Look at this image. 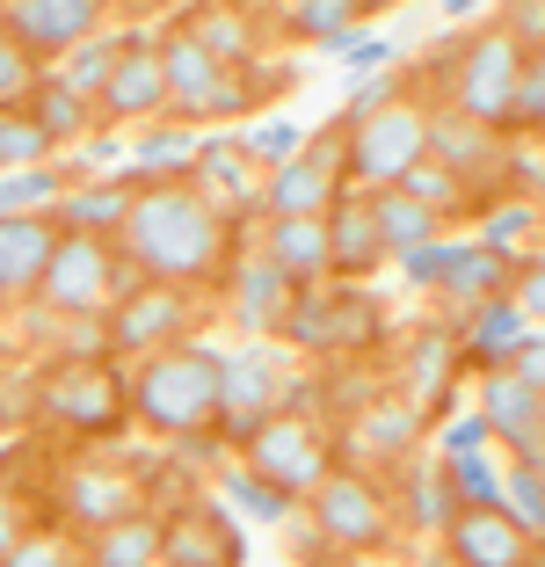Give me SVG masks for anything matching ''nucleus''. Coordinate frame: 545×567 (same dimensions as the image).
<instances>
[{
    "mask_svg": "<svg viewBox=\"0 0 545 567\" xmlns=\"http://www.w3.org/2000/svg\"><path fill=\"white\" fill-rule=\"evenodd\" d=\"M116 248L132 255L138 277L204 291V284L226 277V262H233V212L212 204L189 175H175V183H138V204H132V218H124Z\"/></svg>",
    "mask_w": 545,
    "mask_h": 567,
    "instance_id": "nucleus-1",
    "label": "nucleus"
},
{
    "mask_svg": "<svg viewBox=\"0 0 545 567\" xmlns=\"http://www.w3.org/2000/svg\"><path fill=\"white\" fill-rule=\"evenodd\" d=\"M218 371L226 350L212 342H175V350H153L132 364V422L161 444L218 430Z\"/></svg>",
    "mask_w": 545,
    "mask_h": 567,
    "instance_id": "nucleus-2",
    "label": "nucleus"
},
{
    "mask_svg": "<svg viewBox=\"0 0 545 567\" xmlns=\"http://www.w3.org/2000/svg\"><path fill=\"white\" fill-rule=\"evenodd\" d=\"M138 284V269H132V255L116 248V240H102V234H73L66 226V240H59V255H51V269H44V291H37V306L44 313H59V320H110V306L124 299Z\"/></svg>",
    "mask_w": 545,
    "mask_h": 567,
    "instance_id": "nucleus-3",
    "label": "nucleus"
},
{
    "mask_svg": "<svg viewBox=\"0 0 545 567\" xmlns=\"http://www.w3.org/2000/svg\"><path fill=\"white\" fill-rule=\"evenodd\" d=\"M524 59L531 51L516 44L502 22H487L480 37L459 44V66H451V102H459L465 117L495 124V132L516 138V95H524Z\"/></svg>",
    "mask_w": 545,
    "mask_h": 567,
    "instance_id": "nucleus-4",
    "label": "nucleus"
},
{
    "mask_svg": "<svg viewBox=\"0 0 545 567\" xmlns=\"http://www.w3.org/2000/svg\"><path fill=\"white\" fill-rule=\"evenodd\" d=\"M349 117H335L328 132H313L284 167L263 175V218H306V212H335L349 197Z\"/></svg>",
    "mask_w": 545,
    "mask_h": 567,
    "instance_id": "nucleus-5",
    "label": "nucleus"
},
{
    "mask_svg": "<svg viewBox=\"0 0 545 567\" xmlns=\"http://www.w3.org/2000/svg\"><path fill=\"white\" fill-rule=\"evenodd\" d=\"M240 466H255L263 481L291 487L298 502H313L320 481H328L342 458H335V436H328V422H320V415H291V408H277V415L240 444Z\"/></svg>",
    "mask_w": 545,
    "mask_h": 567,
    "instance_id": "nucleus-6",
    "label": "nucleus"
},
{
    "mask_svg": "<svg viewBox=\"0 0 545 567\" xmlns=\"http://www.w3.org/2000/svg\"><path fill=\"white\" fill-rule=\"evenodd\" d=\"M422 153H430V102L422 95H400L371 117H349V183L357 189H393Z\"/></svg>",
    "mask_w": 545,
    "mask_h": 567,
    "instance_id": "nucleus-7",
    "label": "nucleus"
},
{
    "mask_svg": "<svg viewBox=\"0 0 545 567\" xmlns=\"http://www.w3.org/2000/svg\"><path fill=\"white\" fill-rule=\"evenodd\" d=\"M306 509H313L320 532L335 538V553H393V538H400L393 495H385L363 466H335Z\"/></svg>",
    "mask_w": 545,
    "mask_h": 567,
    "instance_id": "nucleus-8",
    "label": "nucleus"
},
{
    "mask_svg": "<svg viewBox=\"0 0 545 567\" xmlns=\"http://www.w3.org/2000/svg\"><path fill=\"white\" fill-rule=\"evenodd\" d=\"M37 415L66 436H110L132 415V379H116V364H59L37 385Z\"/></svg>",
    "mask_w": 545,
    "mask_h": 567,
    "instance_id": "nucleus-9",
    "label": "nucleus"
},
{
    "mask_svg": "<svg viewBox=\"0 0 545 567\" xmlns=\"http://www.w3.org/2000/svg\"><path fill=\"white\" fill-rule=\"evenodd\" d=\"M189 328H197V291H189V284H153V277H138L132 291L110 306V342H116V357H124V364L189 342Z\"/></svg>",
    "mask_w": 545,
    "mask_h": 567,
    "instance_id": "nucleus-10",
    "label": "nucleus"
},
{
    "mask_svg": "<svg viewBox=\"0 0 545 567\" xmlns=\"http://www.w3.org/2000/svg\"><path fill=\"white\" fill-rule=\"evenodd\" d=\"M95 110H102V124H110V132H146V124L175 117L167 66H161V37H146V30L124 37V59H116L110 87L95 95Z\"/></svg>",
    "mask_w": 545,
    "mask_h": 567,
    "instance_id": "nucleus-11",
    "label": "nucleus"
},
{
    "mask_svg": "<svg viewBox=\"0 0 545 567\" xmlns=\"http://www.w3.org/2000/svg\"><path fill=\"white\" fill-rule=\"evenodd\" d=\"M59 517L81 538L110 532L124 517H146V487H138L132 466H110V458H73L66 481H59Z\"/></svg>",
    "mask_w": 545,
    "mask_h": 567,
    "instance_id": "nucleus-12",
    "label": "nucleus"
},
{
    "mask_svg": "<svg viewBox=\"0 0 545 567\" xmlns=\"http://www.w3.org/2000/svg\"><path fill=\"white\" fill-rule=\"evenodd\" d=\"M110 8L116 0H8V37L30 51L37 66H59L88 37L110 30Z\"/></svg>",
    "mask_w": 545,
    "mask_h": 567,
    "instance_id": "nucleus-13",
    "label": "nucleus"
},
{
    "mask_svg": "<svg viewBox=\"0 0 545 567\" xmlns=\"http://www.w3.org/2000/svg\"><path fill=\"white\" fill-rule=\"evenodd\" d=\"M277 408H284V371H277V357H269L263 342L226 350V371H218V436L240 451L269 415H277Z\"/></svg>",
    "mask_w": 545,
    "mask_h": 567,
    "instance_id": "nucleus-14",
    "label": "nucleus"
},
{
    "mask_svg": "<svg viewBox=\"0 0 545 567\" xmlns=\"http://www.w3.org/2000/svg\"><path fill=\"white\" fill-rule=\"evenodd\" d=\"M430 153L444 167H459L465 183H480V197L495 204L502 197V161H510V132H495V124L465 117L459 102H436L430 110Z\"/></svg>",
    "mask_w": 545,
    "mask_h": 567,
    "instance_id": "nucleus-15",
    "label": "nucleus"
},
{
    "mask_svg": "<svg viewBox=\"0 0 545 567\" xmlns=\"http://www.w3.org/2000/svg\"><path fill=\"white\" fill-rule=\"evenodd\" d=\"M167 538H161V567H240L248 560V538H240V517L226 502H182L167 509Z\"/></svg>",
    "mask_w": 545,
    "mask_h": 567,
    "instance_id": "nucleus-16",
    "label": "nucleus"
},
{
    "mask_svg": "<svg viewBox=\"0 0 545 567\" xmlns=\"http://www.w3.org/2000/svg\"><path fill=\"white\" fill-rule=\"evenodd\" d=\"M480 415H487V430H495V444L510 451L516 466H524L531 451L545 444V393L524 379L516 364H495L480 371Z\"/></svg>",
    "mask_w": 545,
    "mask_h": 567,
    "instance_id": "nucleus-17",
    "label": "nucleus"
},
{
    "mask_svg": "<svg viewBox=\"0 0 545 567\" xmlns=\"http://www.w3.org/2000/svg\"><path fill=\"white\" fill-rule=\"evenodd\" d=\"M451 567H538V538L510 517V502L495 509H459V524L444 532Z\"/></svg>",
    "mask_w": 545,
    "mask_h": 567,
    "instance_id": "nucleus-18",
    "label": "nucleus"
},
{
    "mask_svg": "<svg viewBox=\"0 0 545 567\" xmlns=\"http://www.w3.org/2000/svg\"><path fill=\"white\" fill-rule=\"evenodd\" d=\"M66 226L59 212H22V218H0V299L8 306H37L44 291V269L59 255Z\"/></svg>",
    "mask_w": 545,
    "mask_h": 567,
    "instance_id": "nucleus-19",
    "label": "nucleus"
},
{
    "mask_svg": "<svg viewBox=\"0 0 545 567\" xmlns=\"http://www.w3.org/2000/svg\"><path fill=\"white\" fill-rule=\"evenodd\" d=\"M400 524L422 538H444L451 524H459V481H451V458L444 451H414V458H400Z\"/></svg>",
    "mask_w": 545,
    "mask_h": 567,
    "instance_id": "nucleus-20",
    "label": "nucleus"
},
{
    "mask_svg": "<svg viewBox=\"0 0 545 567\" xmlns=\"http://www.w3.org/2000/svg\"><path fill=\"white\" fill-rule=\"evenodd\" d=\"M291 306H298V284L284 277L263 248H255L248 262H233V277H226V313L240 320L248 334H284V328H291Z\"/></svg>",
    "mask_w": 545,
    "mask_h": 567,
    "instance_id": "nucleus-21",
    "label": "nucleus"
},
{
    "mask_svg": "<svg viewBox=\"0 0 545 567\" xmlns=\"http://www.w3.org/2000/svg\"><path fill=\"white\" fill-rule=\"evenodd\" d=\"M263 255L298 284V291H320V284H335V234H328V212L263 218Z\"/></svg>",
    "mask_w": 545,
    "mask_h": 567,
    "instance_id": "nucleus-22",
    "label": "nucleus"
},
{
    "mask_svg": "<svg viewBox=\"0 0 545 567\" xmlns=\"http://www.w3.org/2000/svg\"><path fill=\"white\" fill-rule=\"evenodd\" d=\"M175 22L189 37H204V44H212L233 73H255V66H263V16H255V8H240V0H189Z\"/></svg>",
    "mask_w": 545,
    "mask_h": 567,
    "instance_id": "nucleus-23",
    "label": "nucleus"
},
{
    "mask_svg": "<svg viewBox=\"0 0 545 567\" xmlns=\"http://www.w3.org/2000/svg\"><path fill=\"white\" fill-rule=\"evenodd\" d=\"M328 234H335V284H363L379 262H393L385 226H379V212H371V189H349V197L335 204Z\"/></svg>",
    "mask_w": 545,
    "mask_h": 567,
    "instance_id": "nucleus-24",
    "label": "nucleus"
},
{
    "mask_svg": "<svg viewBox=\"0 0 545 567\" xmlns=\"http://www.w3.org/2000/svg\"><path fill=\"white\" fill-rule=\"evenodd\" d=\"M132 204H138L132 175H73L66 197H59V226L116 240V234H124V218H132Z\"/></svg>",
    "mask_w": 545,
    "mask_h": 567,
    "instance_id": "nucleus-25",
    "label": "nucleus"
},
{
    "mask_svg": "<svg viewBox=\"0 0 545 567\" xmlns=\"http://www.w3.org/2000/svg\"><path fill=\"white\" fill-rule=\"evenodd\" d=\"M459 364H465V342L451 328H422L408 342V357H400V379H408V401L430 415V408H444L451 401V379H459Z\"/></svg>",
    "mask_w": 545,
    "mask_h": 567,
    "instance_id": "nucleus-26",
    "label": "nucleus"
},
{
    "mask_svg": "<svg viewBox=\"0 0 545 567\" xmlns=\"http://www.w3.org/2000/svg\"><path fill=\"white\" fill-rule=\"evenodd\" d=\"M22 102H30V110H37V124H44V132L59 138V153H73L81 138H95V132H102V110H95V102H88V95H81V87H73L59 66H44V73H37V87H30Z\"/></svg>",
    "mask_w": 545,
    "mask_h": 567,
    "instance_id": "nucleus-27",
    "label": "nucleus"
},
{
    "mask_svg": "<svg viewBox=\"0 0 545 567\" xmlns=\"http://www.w3.org/2000/svg\"><path fill=\"white\" fill-rule=\"evenodd\" d=\"M524 334H531V313L516 306V291H502V299H487L480 313H465V320H459V342H465V357H473L480 371L516 364Z\"/></svg>",
    "mask_w": 545,
    "mask_h": 567,
    "instance_id": "nucleus-28",
    "label": "nucleus"
},
{
    "mask_svg": "<svg viewBox=\"0 0 545 567\" xmlns=\"http://www.w3.org/2000/svg\"><path fill=\"white\" fill-rule=\"evenodd\" d=\"M248 167H255V153L240 146V138H204L189 183H197L212 204H226V212H263V189L248 183Z\"/></svg>",
    "mask_w": 545,
    "mask_h": 567,
    "instance_id": "nucleus-29",
    "label": "nucleus"
},
{
    "mask_svg": "<svg viewBox=\"0 0 545 567\" xmlns=\"http://www.w3.org/2000/svg\"><path fill=\"white\" fill-rule=\"evenodd\" d=\"M197 153H204V138L189 132L182 117H161V124H146V132H132V183H175V175H189L197 167Z\"/></svg>",
    "mask_w": 545,
    "mask_h": 567,
    "instance_id": "nucleus-30",
    "label": "nucleus"
},
{
    "mask_svg": "<svg viewBox=\"0 0 545 567\" xmlns=\"http://www.w3.org/2000/svg\"><path fill=\"white\" fill-rule=\"evenodd\" d=\"M502 291H516V262H510V255H495V248H480V240L459 255V269L436 284V299H444L459 320H465V313H480L487 299H502Z\"/></svg>",
    "mask_w": 545,
    "mask_h": 567,
    "instance_id": "nucleus-31",
    "label": "nucleus"
},
{
    "mask_svg": "<svg viewBox=\"0 0 545 567\" xmlns=\"http://www.w3.org/2000/svg\"><path fill=\"white\" fill-rule=\"evenodd\" d=\"M357 444H363V458H385V466L414 458V451H422V408H414L408 393H400V401H363Z\"/></svg>",
    "mask_w": 545,
    "mask_h": 567,
    "instance_id": "nucleus-32",
    "label": "nucleus"
},
{
    "mask_svg": "<svg viewBox=\"0 0 545 567\" xmlns=\"http://www.w3.org/2000/svg\"><path fill=\"white\" fill-rule=\"evenodd\" d=\"M218 502H226L233 517H248V524H291L298 517V495L291 487H277V481H263L255 466H218Z\"/></svg>",
    "mask_w": 545,
    "mask_h": 567,
    "instance_id": "nucleus-33",
    "label": "nucleus"
},
{
    "mask_svg": "<svg viewBox=\"0 0 545 567\" xmlns=\"http://www.w3.org/2000/svg\"><path fill=\"white\" fill-rule=\"evenodd\" d=\"M161 538H167V524L146 509V517H124L110 532L81 538V553H88V567H161Z\"/></svg>",
    "mask_w": 545,
    "mask_h": 567,
    "instance_id": "nucleus-34",
    "label": "nucleus"
},
{
    "mask_svg": "<svg viewBox=\"0 0 545 567\" xmlns=\"http://www.w3.org/2000/svg\"><path fill=\"white\" fill-rule=\"evenodd\" d=\"M371 212H379V226H385V248H393V262L400 255H414V248H430V240H444V218L430 212L422 197H408V189H371Z\"/></svg>",
    "mask_w": 545,
    "mask_h": 567,
    "instance_id": "nucleus-35",
    "label": "nucleus"
},
{
    "mask_svg": "<svg viewBox=\"0 0 545 567\" xmlns=\"http://www.w3.org/2000/svg\"><path fill=\"white\" fill-rule=\"evenodd\" d=\"M400 189H408V197H422L436 218H465V212H480V204H487V197H480V183H465L459 167H444L436 153H422V161L400 175Z\"/></svg>",
    "mask_w": 545,
    "mask_h": 567,
    "instance_id": "nucleus-36",
    "label": "nucleus"
},
{
    "mask_svg": "<svg viewBox=\"0 0 545 567\" xmlns=\"http://www.w3.org/2000/svg\"><path fill=\"white\" fill-rule=\"evenodd\" d=\"M385 0H284L277 8V30L284 37H306V44H335L357 16H371Z\"/></svg>",
    "mask_w": 545,
    "mask_h": 567,
    "instance_id": "nucleus-37",
    "label": "nucleus"
},
{
    "mask_svg": "<svg viewBox=\"0 0 545 567\" xmlns=\"http://www.w3.org/2000/svg\"><path fill=\"white\" fill-rule=\"evenodd\" d=\"M59 138L37 124L30 102H0V167H51Z\"/></svg>",
    "mask_w": 545,
    "mask_h": 567,
    "instance_id": "nucleus-38",
    "label": "nucleus"
},
{
    "mask_svg": "<svg viewBox=\"0 0 545 567\" xmlns=\"http://www.w3.org/2000/svg\"><path fill=\"white\" fill-rule=\"evenodd\" d=\"M66 167H8L0 175V218H22V212H59L66 197Z\"/></svg>",
    "mask_w": 545,
    "mask_h": 567,
    "instance_id": "nucleus-39",
    "label": "nucleus"
},
{
    "mask_svg": "<svg viewBox=\"0 0 545 567\" xmlns=\"http://www.w3.org/2000/svg\"><path fill=\"white\" fill-rule=\"evenodd\" d=\"M531 226H538V204L531 197H495V204H480V248H495V255H524Z\"/></svg>",
    "mask_w": 545,
    "mask_h": 567,
    "instance_id": "nucleus-40",
    "label": "nucleus"
},
{
    "mask_svg": "<svg viewBox=\"0 0 545 567\" xmlns=\"http://www.w3.org/2000/svg\"><path fill=\"white\" fill-rule=\"evenodd\" d=\"M124 37L132 30H102V37H88L81 51H73V59H59V73H66L73 87H81L88 102L102 95V87H110V73H116V59H124Z\"/></svg>",
    "mask_w": 545,
    "mask_h": 567,
    "instance_id": "nucleus-41",
    "label": "nucleus"
},
{
    "mask_svg": "<svg viewBox=\"0 0 545 567\" xmlns=\"http://www.w3.org/2000/svg\"><path fill=\"white\" fill-rule=\"evenodd\" d=\"M502 197H545V146L538 138H510V161H502Z\"/></svg>",
    "mask_w": 545,
    "mask_h": 567,
    "instance_id": "nucleus-42",
    "label": "nucleus"
},
{
    "mask_svg": "<svg viewBox=\"0 0 545 567\" xmlns=\"http://www.w3.org/2000/svg\"><path fill=\"white\" fill-rule=\"evenodd\" d=\"M0 567H88V553L73 546L66 532H30V538H22V546L8 553Z\"/></svg>",
    "mask_w": 545,
    "mask_h": 567,
    "instance_id": "nucleus-43",
    "label": "nucleus"
},
{
    "mask_svg": "<svg viewBox=\"0 0 545 567\" xmlns=\"http://www.w3.org/2000/svg\"><path fill=\"white\" fill-rule=\"evenodd\" d=\"M451 481H459L465 509H495V502L510 495V481H502L495 466H480V458H451Z\"/></svg>",
    "mask_w": 545,
    "mask_h": 567,
    "instance_id": "nucleus-44",
    "label": "nucleus"
},
{
    "mask_svg": "<svg viewBox=\"0 0 545 567\" xmlns=\"http://www.w3.org/2000/svg\"><path fill=\"white\" fill-rule=\"evenodd\" d=\"M400 95H414L408 87V73H357V87H349V110L342 117H371V110H385V102H400Z\"/></svg>",
    "mask_w": 545,
    "mask_h": 567,
    "instance_id": "nucleus-45",
    "label": "nucleus"
},
{
    "mask_svg": "<svg viewBox=\"0 0 545 567\" xmlns=\"http://www.w3.org/2000/svg\"><path fill=\"white\" fill-rule=\"evenodd\" d=\"M37 73H44V66H37L30 51H22L16 37L0 30V102H22V95H30V87H37Z\"/></svg>",
    "mask_w": 545,
    "mask_h": 567,
    "instance_id": "nucleus-46",
    "label": "nucleus"
},
{
    "mask_svg": "<svg viewBox=\"0 0 545 567\" xmlns=\"http://www.w3.org/2000/svg\"><path fill=\"white\" fill-rule=\"evenodd\" d=\"M459 240H430V248H414V255H400V269H408V277L414 284H430V291H436V284H444L451 277V269H459Z\"/></svg>",
    "mask_w": 545,
    "mask_h": 567,
    "instance_id": "nucleus-47",
    "label": "nucleus"
},
{
    "mask_svg": "<svg viewBox=\"0 0 545 567\" xmlns=\"http://www.w3.org/2000/svg\"><path fill=\"white\" fill-rule=\"evenodd\" d=\"M516 132H545V44L524 59V95H516Z\"/></svg>",
    "mask_w": 545,
    "mask_h": 567,
    "instance_id": "nucleus-48",
    "label": "nucleus"
},
{
    "mask_svg": "<svg viewBox=\"0 0 545 567\" xmlns=\"http://www.w3.org/2000/svg\"><path fill=\"white\" fill-rule=\"evenodd\" d=\"M328 51L342 59V66H357V73H385V66H393V44H385V37H357V30H342Z\"/></svg>",
    "mask_w": 545,
    "mask_h": 567,
    "instance_id": "nucleus-49",
    "label": "nucleus"
},
{
    "mask_svg": "<svg viewBox=\"0 0 545 567\" xmlns=\"http://www.w3.org/2000/svg\"><path fill=\"white\" fill-rule=\"evenodd\" d=\"M30 532H37V524H30V502H22V487L0 481V560H8V553H16Z\"/></svg>",
    "mask_w": 545,
    "mask_h": 567,
    "instance_id": "nucleus-50",
    "label": "nucleus"
},
{
    "mask_svg": "<svg viewBox=\"0 0 545 567\" xmlns=\"http://www.w3.org/2000/svg\"><path fill=\"white\" fill-rule=\"evenodd\" d=\"M240 146H248V153H255L263 167H284V161H291L298 146H306V138H298V124H263V132H248Z\"/></svg>",
    "mask_w": 545,
    "mask_h": 567,
    "instance_id": "nucleus-51",
    "label": "nucleus"
},
{
    "mask_svg": "<svg viewBox=\"0 0 545 567\" xmlns=\"http://www.w3.org/2000/svg\"><path fill=\"white\" fill-rule=\"evenodd\" d=\"M502 30L524 51H538L545 44V0H502Z\"/></svg>",
    "mask_w": 545,
    "mask_h": 567,
    "instance_id": "nucleus-52",
    "label": "nucleus"
},
{
    "mask_svg": "<svg viewBox=\"0 0 545 567\" xmlns=\"http://www.w3.org/2000/svg\"><path fill=\"white\" fill-rule=\"evenodd\" d=\"M516 306L531 313V328H545V255L516 262Z\"/></svg>",
    "mask_w": 545,
    "mask_h": 567,
    "instance_id": "nucleus-53",
    "label": "nucleus"
},
{
    "mask_svg": "<svg viewBox=\"0 0 545 567\" xmlns=\"http://www.w3.org/2000/svg\"><path fill=\"white\" fill-rule=\"evenodd\" d=\"M516 371H524V379L545 393V328H531V334H524V350H516Z\"/></svg>",
    "mask_w": 545,
    "mask_h": 567,
    "instance_id": "nucleus-54",
    "label": "nucleus"
},
{
    "mask_svg": "<svg viewBox=\"0 0 545 567\" xmlns=\"http://www.w3.org/2000/svg\"><path fill=\"white\" fill-rule=\"evenodd\" d=\"M124 16H153V8H175V0H116Z\"/></svg>",
    "mask_w": 545,
    "mask_h": 567,
    "instance_id": "nucleus-55",
    "label": "nucleus"
},
{
    "mask_svg": "<svg viewBox=\"0 0 545 567\" xmlns=\"http://www.w3.org/2000/svg\"><path fill=\"white\" fill-rule=\"evenodd\" d=\"M342 567H385V553H342Z\"/></svg>",
    "mask_w": 545,
    "mask_h": 567,
    "instance_id": "nucleus-56",
    "label": "nucleus"
},
{
    "mask_svg": "<svg viewBox=\"0 0 545 567\" xmlns=\"http://www.w3.org/2000/svg\"><path fill=\"white\" fill-rule=\"evenodd\" d=\"M473 8H487V0H444V16L459 22V16H473Z\"/></svg>",
    "mask_w": 545,
    "mask_h": 567,
    "instance_id": "nucleus-57",
    "label": "nucleus"
},
{
    "mask_svg": "<svg viewBox=\"0 0 545 567\" xmlns=\"http://www.w3.org/2000/svg\"><path fill=\"white\" fill-rule=\"evenodd\" d=\"M524 466H531V473H538V481H545V444H538V451H531V458H524Z\"/></svg>",
    "mask_w": 545,
    "mask_h": 567,
    "instance_id": "nucleus-58",
    "label": "nucleus"
},
{
    "mask_svg": "<svg viewBox=\"0 0 545 567\" xmlns=\"http://www.w3.org/2000/svg\"><path fill=\"white\" fill-rule=\"evenodd\" d=\"M240 8H255V16H263V8H284V0H240Z\"/></svg>",
    "mask_w": 545,
    "mask_h": 567,
    "instance_id": "nucleus-59",
    "label": "nucleus"
},
{
    "mask_svg": "<svg viewBox=\"0 0 545 567\" xmlns=\"http://www.w3.org/2000/svg\"><path fill=\"white\" fill-rule=\"evenodd\" d=\"M0 30H8V0H0Z\"/></svg>",
    "mask_w": 545,
    "mask_h": 567,
    "instance_id": "nucleus-60",
    "label": "nucleus"
},
{
    "mask_svg": "<svg viewBox=\"0 0 545 567\" xmlns=\"http://www.w3.org/2000/svg\"><path fill=\"white\" fill-rule=\"evenodd\" d=\"M320 567H342V553H335V560H320Z\"/></svg>",
    "mask_w": 545,
    "mask_h": 567,
    "instance_id": "nucleus-61",
    "label": "nucleus"
},
{
    "mask_svg": "<svg viewBox=\"0 0 545 567\" xmlns=\"http://www.w3.org/2000/svg\"><path fill=\"white\" fill-rule=\"evenodd\" d=\"M538 146H545V132H538Z\"/></svg>",
    "mask_w": 545,
    "mask_h": 567,
    "instance_id": "nucleus-62",
    "label": "nucleus"
},
{
    "mask_svg": "<svg viewBox=\"0 0 545 567\" xmlns=\"http://www.w3.org/2000/svg\"><path fill=\"white\" fill-rule=\"evenodd\" d=\"M0 175H8V167H0Z\"/></svg>",
    "mask_w": 545,
    "mask_h": 567,
    "instance_id": "nucleus-63",
    "label": "nucleus"
},
{
    "mask_svg": "<svg viewBox=\"0 0 545 567\" xmlns=\"http://www.w3.org/2000/svg\"><path fill=\"white\" fill-rule=\"evenodd\" d=\"M0 306H8V299H0Z\"/></svg>",
    "mask_w": 545,
    "mask_h": 567,
    "instance_id": "nucleus-64",
    "label": "nucleus"
}]
</instances>
